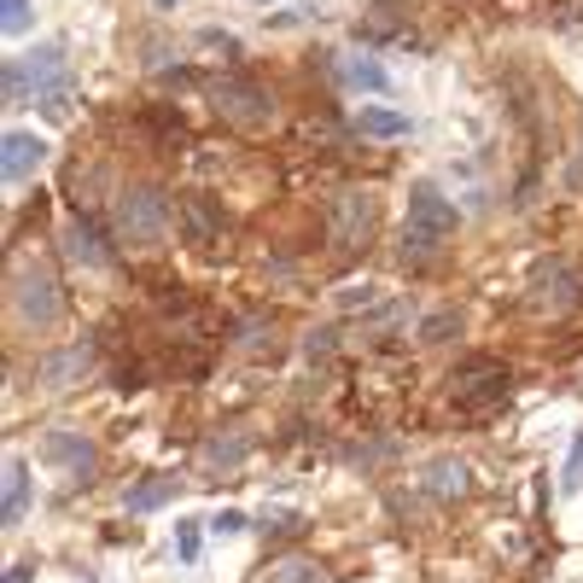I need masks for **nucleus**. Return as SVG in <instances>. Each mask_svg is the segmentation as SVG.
I'll return each instance as SVG.
<instances>
[{
    "mask_svg": "<svg viewBox=\"0 0 583 583\" xmlns=\"http://www.w3.org/2000/svg\"><path fill=\"white\" fill-rule=\"evenodd\" d=\"M426 478H432V496H467V467L461 461H432Z\"/></svg>",
    "mask_w": 583,
    "mask_h": 583,
    "instance_id": "nucleus-18",
    "label": "nucleus"
},
{
    "mask_svg": "<svg viewBox=\"0 0 583 583\" xmlns=\"http://www.w3.org/2000/svg\"><path fill=\"white\" fill-rule=\"evenodd\" d=\"M169 496V478H152V485H141V490H129V513H146V508H158Z\"/></svg>",
    "mask_w": 583,
    "mask_h": 583,
    "instance_id": "nucleus-22",
    "label": "nucleus"
},
{
    "mask_svg": "<svg viewBox=\"0 0 583 583\" xmlns=\"http://www.w3.org/2000/svg\"><path fill=\"white\" fill-rule=\"evenodd\" d=\"M356 129H362L368 141H403V134H408V111H391V106H362V111H356Z\"/></svg>",
    "mask_w": 583,
    "mask_h": 583,
    "instance_id": "nucleus-13",
    "label": "nucleus"
},
{
    "mask_svg": "<svg viewBox=\"0 0 583 583\" xmlns=\"http://www.w3.org/2000/svg\"><path fill=\"white\" fill-rule=\"evenodd\" d=\"M246 525H251V520H246V513H234V508L211 520V531H222V537H234V531H246Z\"/></svg>",
    "mask_w": 583,
    "mask_h": 583,
    "instance_id": "nucleus-26",
    "label": "nucleus"
},
{
    "mask_svg": "<svg viewBox=\"0 0 583 583\" xmlns=\"http://www.w3.org/2000/svg\"><path fill=\"white\" fill-rule=\"evenodd\" d=\"M373 234H380V199L368 187H350L328 204V239L333 251H368Z\"/></svg>",
    "mask_w": 583,
    "mask_h": 583,
    "instance_id": "nucleus-5",
    "label": "nucleus"
},
{
    "mask_svg": "<svg viewBox=\"0 0 583 583\" xmlns=\"http://www.w3.org/2000/svg\"><path fill=\"white\" fill-rule=\"evenodd\" d=\"M450 391H455V403H467V408H490V403L508 397V368L496 362V356H467V362H455Z\"/></svg>",
    "mask_w": 583,
    "mask_h": 583,
    "instance_id": "nucleus-7",
    "label": "nucleus"
},
{
    "mask_svg": "<svg viewBox=\"0 0 583 583\" xmlns=\"http://www.w3.org/2000/svg\"><path fill=\"white\" fill-rule=\"evenodd\" d=\"M36 106H41L47 123H64V117L76 111V82H71V71H64L59 82H47V88L36 94Z\"/></svg>",
    "mask_w": 583,
    "mask_h": 583,
    "instance_id": "nucleus-15",
    "label": "nucleus"
},
{
    "mask_svg": "<svg viewBox=\"0 0 583 583\" xmlns=\"http://www.w3.org/2000/svg\"><path fill=\"white\" fill-rule=\"evenodd\" d=\"M310 19V7H286V12H274L269 19V29H291V24H304Z\"/></svg>",
    "mask_w": 583,
    "mask_h": 583,
    "instance_id": "nucleus-28",
    "label": "nucleus"
},
{
    "mask_svg": "<svg viewBox=\"0 0 583 583\" xmlns=\"http://www.w3.org/2000/svg\"><path fill=\"white\" fill-rule=\"evenodd\" d=\"M531 310L537 316H572L583 304V274L566 263V257H548V263L531 269Z\"/></svg>",
    "mask_w": 583,
    "mask_h": 583,
    "instance_id": "nucleus-6",
    "label": "nucleus"
},
{
    "mask_svg": "<svg viewBox=\"0 0 583 583\" xmlns=\"http://www.w3.org/2000/svg\"><path fill=\"white\" fill-rule=\"evenodd\" d=\"M7 583H29V566H12V572H7Z\"/></svg>",
    "mask_w": 583,
    "mask_h": 583,
    "instance_id": "nucleus-30",
    "label": "nucleus"
},
{
    "mask_svg": "<svg viewBox=\"0 0 583 583\" xmlns=\"http://www.w3.org/2000/svg\"><path fill=\"white\" fill-rule=\"evenodd\" d=\"M181 222H187V239H193V246H211V239L222 234V211H216L211 193H187L181 199Z\"/></svg>",
    "mask_w": 583,
    "mask_h": 583,
    "instance_id": "nucleus-12",
    "label": "nucleus"
},
{
    "mask_svg": "<svg viewBox=\"0 0 583 583\" xmlns=\"http://www.w3.org/2000/svg\"><path fill=\"white\" fill-rule=\"evenodd\" d=\"M152 7H158V12H176V7H181V0H152Z\"/></svg>",
    "mask_w": 583,
    "mask_h": 583,
    "instance_id": "nucleus-31",
    "label": "nucleus"
},
{
    "mask_svg": "<svg viewBox=\"0 0 583 583\" xmlns=\"http://www.w3.org/2000/svg\"><path fill=\"white\" fill-rule=\"evenodd\" d=\"M246 450H251V443L239 438V432H228V438H211V443H204V467H211V473H234L239 461H246Z\"/></svg>",
    "mask_w": 583,
    "mask_h": 583,
    "instance_id": "nucleus-16",
    "label": "nucleus"
},
{
    "mask_svg": "<svg viewBox=\"0 0 583 583\" xmlns=\"http://www.w3.org/2000/svg\"><path fill=\"white\" fill-rule=\"evenodd\" d=\"M583 485V432H578V443H572V461H566V478H560V490H578Z\"/></svg>",
    "mask_w": 583,
    "mask_h": 583,
    "instance_id": "nucleus-25",
    "label": "nucleus"
},
{
    "mask_svg": "<svg viewBox=\"0 0 583 583\" xmlns=\"http://www.w3.org/2000/svg\"><path fill=\"white\" fill-rule=\"evenodd\" d=\"M64 251H71L82 269H111V246H106L94 216H76L71 228H64Z\"/></svg>",
    "mask_w": 583,
    "mask_h": 583,
    "instance_id": "nucleus-11",
    "label": "nucleus"
},
{
    "mask_svg": "<svg viewBox=\"0 0 583 583\" xmlns=\"http://www.w3.org/2000/svg\"><path fill=\"white\" fill-rule=\"evenodd\" d=\"M304 350H310V356H328V350H333V333H310V338H304Z\"/></svg>",
    "mask_w": 583,
    "mask_h": 583,
    "instance_id": "nucleus-29",
    "label": "nucleus"
},
{
    "mask_svg": "<svg viewBox=\"0 0 583 583\" xmlns=\"http://www.w3.org/2000/svg\"><path fill=\"white\" fill-rule=\"evenodd\" d=\"M24 508H29V461H24V455H12V461H7V508H0V520L19 525V520H24Z\"/></svg>",
    "mask_w": 583,
    "mask_h": 583,
    "instance_id": "nucleus-14",
    "label": "nucleus"
},
{
    "mask_svg": "<svg viewBox=\"0 0 583 583\" xmlns=\"http://www.w3.org/2000/svg\"><path fill=\"white\" fill-rule=\"evenodd\" d=\"M41 164H47V141H41V134H29V129H7V141H0V176L19 187V181L36 176Z\"/></svg>",
    "mask_w": 583,
    "mask_h": 583,
    "instance_id": "nucleus-10",
    "label": "nucleus"
},
{
    "mask_svg": "<svg viewBox=\"0 0 583 583\" xmlns=\"http://www.w3.org/2000/svg\"><path fill=\"white\" fill-rule=\"evenodd\" d=\"M88 373H94V345H64V350L36 356V385L41 391H76Z\"/></svg>",
    "mask_w": 583,
    "mask_h": 583,
    "instance_id": "nucleus-9",
    "label": "nucleus"
},
{
    "mask_svg": "<svg viewBox=\"0 0 583 583\" xmlns=\"http://www.w3.org/2000/svg\"><path fill=\"white\" fill-rule=\"evenodd\" d=\"M0 7H7V19H0V24H7V36H24V29H29V0H0Z\"/></svg>",
    "mask_w": 583,
    "mask_h": 583,
    "instance_id": "nucleus-23",
    "label": "nucleus"
},
{
    "mask_svg": "<svg viewBox=\"0 0 583 583\" xmlns=\"http://www.w3.org/2000/svg\"><path fill=\"white\" fill-rule=\"evenodd\" d=\"M211 106H216V117H228L234 129H269L274 123V94L246 71L211 76Z\"/></svg>",
    "mask_w": 583,
    "mask_h": 583,
    "instance_id": "nucleus-4",
    "label": "nucleus"
},
{
    "mask_svg": "<svg viewBox=\"0 0 583 583\" xmlns=\"http://www.w3.org/2000/svg\"><path fill=\"white\" fill-rule=\"evenodd\" d=\"M380 304H385L380 286H345L338 291V310H380Z\"/></svg>",
    "mask_w": 583,
    "mask_h": 583,
    "instance_id": "nucleus-21",
    "label": "nucleus"
},
{
    "mask_svg": "<svg viewBox=\"0 0 583 583\" xmlns=\"http://www.w3.org/2000/svg\"><path fill=\"white\" fill-rule=\"evenodd\" d=\"M12 316H19V328H29V333H53L64 321V291H59L47 263L12 269Z\"/></svg>",
    "mask_w": 583,
    "mask_h": 583,
    "instance_id": "nucleus-3",
    "label": "nucleus"
},
{
    "mask_svg": "<svg viewBox=\"0 0 583 583\" xmlns=\"http://www.w3.org/2000/svg\"><path fill=\"white\" fill-rule=\"evenodd\" d=\"M345 82H350V88H368V94H385L391 88L385 64H373V59H345Z\"/></svg>",
    "mask_w": 583,
    "mask_h": 583,
    "instance_id": "nucleus-17",
    "label": "nucleus"
},
{
    "mask_svg": "<svg viewBox=\"0 0 583 583\" xmlns=\"http://www.w3.org/2000/svg\"><path fill=\"white\" fill-rule=\"evenodd\" d=\"M450 333H461V310H438L420 321V345H443Z\"/></svg>",
    "mask_w": 583,
    "mask_h": 583,
    "instance_id": "nucleus-19",
    "label": "nucleus"
},
{
    "mask_svg": "<svg viewBox=\"0 0 583 583\" xmlns=\"http://www.w3.org/2000/svg\"><path fill=\"white\" fill-rule=\"evenodd\" d=\"M455 199H443L432 181H420L415 193H408V228H403V257H415V263H432L443 251V239H455Z\"/></svg>",
    "mask_w": 583,
    "mask_h": 583,
    "instance_id": "nucleus-2",
    "label": "nucleus"
},
{
    "mask_svg": "<svg viewBox=\"0 0 583 583\" xmlns=\"http://www.w3.org/2000/svg\"><path fill=\"white\" fill-rule=\"evenodd\" d=\"M176 548H181L187 566L199 560V520H181V525H176Z\"/></svg>",
    "mask_w": 583,
    "mask_h": 583,
    "instance_id": "nucleus-24",
    "label": "nucleus"
},
{
    "mask_svg": "<svg viewBox=\"0 0 583 583\" xmlns=\"http://www.w3.org/2000/svg\"><path fill=\"white\" fill-rule=\"evenodd\" d=\"M41 455L53 461L59 473H71L76 485H94V473H99V450H94V438H82L76 426H53V432L41 438Z\"/></svg>",
    "mask_w": 583,
    "mask_h": 583,
    "instance_id": "nucleus-8",
    "label": "nucleus"
},
{
    "mask_svg": "<svg viewBox=\"0 0 583 583\" xmlns=\"http://www.w3.org/2000/svg\"><path fill=\"white\" fill-rule=\"evenodd\" d=\"M29 94H36V88H29V71H24V59H7V111H19Z\"/></svg>",
    "mask_w": 583,
    "mask_h": 583,
    "instance_id": "nucleus-20",
    "label": "nucleus"
},
{
    "mask_svg": "<svg viewBox=\"0 0 583 583\" xmlns=\"http://www.w3.org/2000/svg\"><path fill=\"white\" fill-rule=\"evenodd\" d=\"M566 187H572V193H583V134H578V152H572V164H566Z\"/></svg>",
    "mask_w": 583,
    "mask_h": 583,
    "instance_id": "nucleus-27",
    "label": "nucleus"
},
{
    "mask_svg": "<svg viewBox=\"0 0 583 583\" xmlns=\"http://www.w3.org/2000/svg\"><path fill=\"white\" fill-rule=\"evenodd\" d=\"M111 222H117V239H123V246L158 251L169 239V199H164V187L129 181L123 193H117V204H111Z\"/></svg>",
    "mask_w": 583,
    "mask_h": 583,
    "instance_id": "nucleus-1",
    "label": "nucleus"
}]
</instances>
